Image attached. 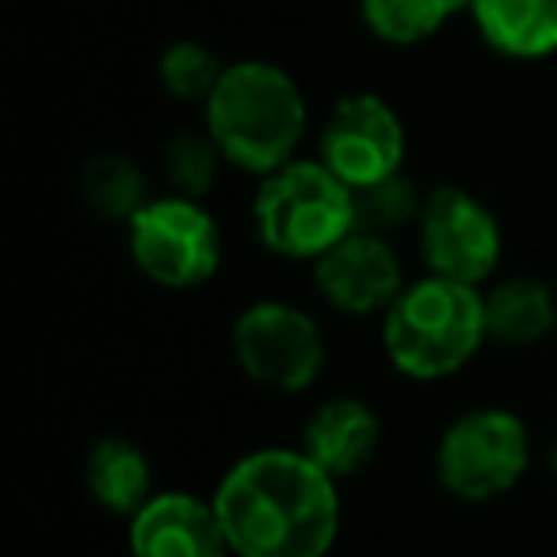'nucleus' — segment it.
I'll list each match as a JSON object with an SVG mask.
<instances>
[{
  "label": "nucleus",
  "mask_w": 557,
  "mask_h": 557,
  "mask_svg": "<svg viewBox=\"0 0 557 557\" xmlns=\"http://www.w3.org/2000/svg\"><path fill=\"white\" fill-rule=\"evenodd\" d=\"M341 481L302 447L240 455L214 488L233 557H329L341 539Z\"/></svg>",
  "instance_id": "f257e3e1"
},
{
  "label": "nucleus",
  "mask_w": 557,
  "mask_h": 557,
  "mask_svg": "<svg viewBox=\"0 0 557 557\" xmlns=\"http://www.w3.org/2000/svg\"><path fill=\"white\" fill-rule=\"evenodd\" d=\"M202 126L230 169L263 180L298 157L310 108L283 65L245 58L225 65L218 88L202 103Z\"/></svg>",
  "instance_id": "f03ea898"
},
{
  "label": "nucleus",
  "mask_w": 557,
  "mask_h": 557,
  "mask_svg": "<svg viewBox=\"0 0 557 557\" xmlns=\"http://www.w3.org/2000/svg\"><path fill=\"white\" fill-rule=\"evenodd\" d=\"M488 344L485 290L424 275L382 313V351L389 367L412 382H443L458 374Z\"/></svg>",
  "instance_id": "7ed1b4c3"
},
{
  "label": "nucleus",
  "mask_w": 557,
  "mask_h": 557,
  "mask_svg": "<svg viewBox=\"0 0 557 557\" xmlns=\"http://www.w3.org/2000/svg\"><path fill=\"white\" fill-rule=\"evenodd\" d=\"M252 225L268 252L318 263L329 248L356 233V191L318 157H295L260 180L252 195Z\"/></svg>",
  "instance_id": "20e7f679"
},
{
  "label": "nucleus",
  "mask_w": 557,
  "mask_h": 557,
  "mask_svg": "<svg viewBox=\"0 0 557 557\" xmlns=\"http://www.w3.org/2000/svg\"><path fill=\"white\" fill-rule=\"evenodd\" d=\"M131 260L164 290H195L222 268V230L202 199L153 195L126 225Z\"/></svg>",
  "instance_id": "39448f33"
},
{
  "label": "nucleus",
  "mask_w": 557,
  "mask_h": 557,
  "mask_svg": "<svg viewBox=\"0 0 557 557\" xmlns=\"http://www.w3.org/2000/svg\"><path fill=\"white\" fill-rule=\"evenodd\" d=\"M531 466V432L511 409H470L435 447V478L455 500L488 504L511 493Z\"/></svg>",
  "instance_id": "423d86ee"
},
{
  "label": "nucleus",
  "mask_w": 557,
  "mask_h": 557,
  "mask_svg": "<svg viewBox=\"0 0 557 557\" xmlns=\"http://www.w3.org/2000/svg\"><path fill=\"white\" fill-rule=\"evenodd\" d=\"M230 348L245 379L275 394H302L325 371V333L295 302L263 298L237 313Z\"/></svg>",
  "instance_id": "0eeeda50"
},
{
  "label": "nucleus",
  "mask_w": 557,
  "mask_h": 557,
  "mask_svg": "<svg viewBox=\"0 0 557 557\" xmlns=\"http://www.w3.org/2000/svg\"><path fill=\"white\" fill-rule=\"evenodd\" d=\"M428 275L481 287L496 275L504 256V230L496 214L466 187H435L417 222Z\"/></svg>",
  "instance_id": "6e6552de"
},
{
  "label": "nucleus",
  "mask_w": 557,
  "mask_h": 557,
  "mask_svg": "<svg viewBox=\"0 0 557 557\" xmlns=\"http://www.w3.org/2000/svg\"><path fill=\"white\" fill-rule=\"evenodd\" d=\"M405 123L394 103L374 92H351L329 111L318 138V161L344 180L351 191H363L397 176L405 164Z\"/></svg>",
  "instance_id": "1a4fd4ad"
},
{
  "label": "nucleus",
  "mask_w": 557,
  "mask_h": 557,
  "mask_svg": "<svg viewBox=\"0 0 557 557\" xmlns=\"http://www.w3.org/2000/svg\"><path fill=\"white\" fill-rule=\"evenodd\" d=\"M313 287L344 318H382L409 283L389 237L356 230L313 263Z\"/></svg>",
  "instance_id": "9d476101"
},
{
  "label": "nucleus",
  "mask_w": 557,
  "mask_h": 557,
  "mask_svg": "<svg viewBox=\"0 0 557 557\" xmlns=\"http://www.w3.org/2000/svg\"><path fill=\"white\" fill-rule=\"evenodd\" d=\"M131 557H233L214 500L184 488L157 493L131 516Z\"/></svg>",
  "instance_id": "9b49d317"
},
{
  "label": "nucleus",
  "mask_w": 557,
  "mask_h": 557,
  "mask_svg": "<svg viewBox=\"0 0 557 557\" xmlns=\"http://www.w3.org/2000/svg\"><path fill=\"white\" fill-rule=\"evenodd\" d=\"M382 447V420L363 397H333L310 412L302 428V450L329 473L344 481L374 462Z\"/></svg>",
  "instance_id": "f8f14e48"
},
{
  "label": "nucleus",
  "mask_w": 557,
  "mask_h": 557,
  "mask_svg": "<svg viewBox=\"0 0 557 557\" xmlns=\"http://www.w3.org/2000/svg\"><path fill=\"white\" fill-rule=\"evenodd\" d=\"M470 16L496 54L516 62L557 54V0H473Z\"/></svg>",
  "instance_id": "ddd939ff"
},
{
  "label": "nucleus",
  "mask_w": 557,
  "mask_h": 557,
  "mask_svg": "<svg viewBox=\"0 0 557 557\" xmlns=\"http://www.w3.org/2000/svg\"><path fill=\"white\" fill-rule=\"evenodd\" d=\"M485 325L500 348H534L557 329V295L534 275H508L485 290Z\"/></svg>",
  "instance_id": "4468645a"
},
{
  "label": "nucleus",
  "mask_w": 557,
  "mask_h": 557,
  "mask_svg": "<svg viewBox=\"0 0 557 557\" xmlns=\"http://www.w3.org/2000/svg\"><path fill=\"white\" fill-rule=\"evenodd\" d=\"M85 485L100 508L115 516H138L153 500V466L138 443L123 435H103L85 458Z\"/></svg>",
  "instance_id": "2eb2a0df"
},
{
  "label": "nucleus",
  "mask_w": 557,
  "mask_h": 557,
  "mask_svg": "<svg viewBox=\"0 0 557 557\" xmlns=\"http://www.w3.org/2000/svg\"><path fill=\"white\" fill-rule=\"evenodd\" d=\"M81 199L92 214H100L103 222H123L131 225V218L146 207L153 195L146 191V172L119 153H100L81 169Z\"/></svg>",
  "instance_id": "dca6fc26"
},
{
  "label": "nucleus",
  "mask_w": 557,
  "mask_h": 557,
  "mask_svg": "<svg viewBox=\"0 0 557 557\" xmlns=\"http://www.w3.org/2000/svg\"><path fill=\"white\" fill-rule=\"evenodd\" d=\"M473 0H363V24L386 47H420Z\"/></svg>",
  "instance_id": "f3484780"
},
{
  "label": "nucleus",
  "mask_w": 557,
  "mask_h": 557,
  "mask_svg": "<svg viewBox=\"0 0 557 557\" xmlns=\"http://www.w3.org/2000/svg\"><path fill=\"white\" fill-rule=\"evenodd\" d=\"M222 73H225L222 58L195 39L172 42L161 54V62H157V77H161L164 92L180 103H199V108L210 100V92L218 88Z\"/></svg>",
  "instance_id": "a211bd4d"
},
{
  "label": "nucleus",
  "mask_w": 557,
  "mask_h": 557,
  "mask_svg": "<svg viewBox=\"0 0 557 557\" xmlns=\"http://www.w3.org/2000/svg\"><path fill=\"white\" fill-rule=\"evenodd\" d=\"M424 199L428 195H420L417 184L405 172H397V176L382 180V184L356 191V230L374 233V237H389L401 225H417Z\"/></svg>",
  "instance_id": "6ab92c4d"
},
{
  "label": "nucleus",
  "mask_w": 557,
  "mask_h": 557,
  "mask_svg": "<svg viewBox=\"0 0 557 557\" xmlns=\"http://www.w3.org/2000/svg\"><path fill=\"white\" fill-rule=\"evenodd\" d=\"M222 164V149L214 146L207 131L176 134L164 149V180H169L172 195H187V199H207Z\"/></svg>",
  "instance_id": "aec40b11"
},
{
  "label": "nucleus",
  "mask_w": 557,
  "mask_h": 557,
  "mask_svg": "<svg viewBox=\"0 0 557 557\" xmlns=\"http://www.w3.org/2000/svg\"><path fill=\"white\" fill-rule=\"evenodd\" d=\"M549 470L557 473V440H554V447H549Z\"/></svg>",
  "instance_id": "412c9836"
}]
</instances>
